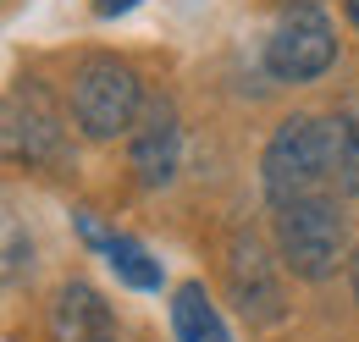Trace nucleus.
<instances>
[{"label": "nucleus", "instance_id": "obj_1", "mask_svg": "<svg viewBox=\"0 0 359 342\" xmlns=\"http://www.w3.org/2000/svg\"><path fill=\"white\" fill-rule=\"evenodd\" d=\"M260 182H266V199L276 210L299 205V199H326L337 182V116L282 122L260 155Z\"/></svg>", "mask_w": 359, "mask_h": 342}, {"label": "nucleus", "instance_id": "obj_2", "mask_svg": "<svg viewBox=\"0 0 359 342\" xmlns=\"http://www.w3.org/2000/svg\"><path fill=\"white\" fill-rule=\"evenodd\" d=\"M72 122L89 132V138H116V132L138 128V111H144V88L138 72L116 55H89L78 72H72Z\"/></svg>", "mask_w": 359, "mask_h": 342}, {"label": "nucleus", "instance_id": "obj_3", "mask_svg": "<svg viewBox=\"0 0 359 342\" xmlns=\"http://www.w3.org/2000/svg\"><path fill=\"white\" fill-rule=\"evenodd\" d=\"M276 254L293 276L320 282L343 259V215L332 199H299L276 210Z\"/></svg>", "mask_w": 359, "mask_h": 342}, {"label": "nucleus", "instance_id": "obj_4", "mask_svg": "<svg viewBox=\"0 0 359 342\" xmlns=\"http://www.w3.org/2000/svg\"><path fill=\"white\" fill-rule=\"evenodd\" d=\"M332 55H337V34H332V22H326L320 6L282 11L276 28H271V39H266V67H271V78H282V83L320 78L332 67Z\"/></svg>", "mask_w": 359, "mask_h": 342}, {"label": "nucleus", "instance_id": "obj_5", "mask_svg": "<svg viewBox=\"0 0 359 342\" xmlns=\"http://www.w3.org/2000/svg\"><path fill=\"white\" fill-rule=\"evenodd\" d=\"M6 155L28 166L61 160V116L50 111L39 83H17L6 94Z\"/></svg>", "mask_w": 359, "mask_h": 342}, {"label": "nucleus", "instance_id": "obj_6", "mask_svg": "<svg viewBox=\"0 0 359 342\" xmlns=\"http://www.w3.org/2000/svg\"><path fill=\"white\" fill-rule=\"evenodd\" d=\"M133 171L144 188H161V182H172V171H177V155H182V128H177V111L166 105V100H149L144 105V116H138L133 128Z\"/></svg>", "mask_w": 359, "mask_h": 342}, {"label": "nucleus", "instance_id": "obj_7", "mask_svg": "<svg viewBox=\"0 0 359 342\" xmlns=\"http://www.w3.org/2000/svg\"><path fill=\"white\" fill-rule=\"evenodd\" d=\"M50 331H55V342H116V320L94 287L67 282L50 309Z\"/></svg>", "mask_w": 359, "mask_h": 342}, {"label": "nucleus", "instance_id": "obj_8", "mask_svg": "<svg viewBox=\"0 0 359 342\" xmlns=\"http://www.w3.org/2000/svg\"><path fill=\"white\" fill-rule=\"evenodd\" d=\"M232 293L243 303V315H255V320H266V326L282 315V287H276L271 259L255 238H238V243H232Z\"/></svg>", "mask_w": 359, "mask_h": 342}, {"label": "nucleus", "instance_id": "obj_9", "mask_svg": "<svg viewBox=\"0 0 359 342\" xmlns=\"http://www.w3.org/2000/svg\"><path fill=\"white\" fill-rule=\"evenodd\" d=\"M78 226H83V238H89L94 249H105L111 271H116L128 287H138V293H155V287H161V259H149V254L133 243V238H122V232H105L94 215H78Z\"/></svg>", "mask_w": 359, "mask_h": 342}, {"label": "nucleus", "instance_id": "obj_10", "mask_svg": "<svg viewBox=\"0 0 359 342\" xmlns=\"http://www.w3.org/2000/svg\"><path fill=\"white\" fill-rule=\"evenodd\" d=\"M172 326H177L182 342H232V331L222 326L216 303H210V293H205L199 282H182L177 287V299H172Z\"/></svg>", "mask_w": 359, "mask_h": 342}, {"label": "nucleus", "instance_id": "obj_11", "mask_svg": "<svg viewBox=\"0 0 359 342\" xmlns=\"http://www.w3.org/2000/svg\"><path fill=\"white\" fill-rule=\"evenodd\" d=\"M332 193H359V128L337 122V182Z\"/></svg>", "mask_w": 359, "mask_h": 342}, {"label": "nucleus", "instance_id": "obj_12", "mask_svg": "<svg viewBox=\"0 0 359 342\" xmlns=\"http://www.w3.org/2000/svg\"><path fill=\"white\" fill-rule=\"evenodd\" d=\"M138 0H94V11H100V17H122V11H133Z\"/></svg>", "mask_w": 359, "mask_h": 342}, {"label": "nucleus", "instance_id": "obj_13", "mask_svg": "<svg viewBox=\"0 0 359 342\" xmlns=\"http://www.w3.org/2000/svg\"><path fill=\"white\" fill-rule=\"evenodd\" d=\"M348 282H354V299H359V249H354V265H348Z\"/></svg>", "mask_w": 359, "mask_h": 342}, {"label": "nucleus", "instance_id": "obj_14", "mask_svg": "<svg viewBox=\"0 0 359 342\" xmlns=\"http://www.w3.org/2000/svg\"><path fill=\"white\" fill-rule=\"evenodd\" d=\"M348 22H354V28H359V0H348Z\"/></svg>", "mask_w": 359, "mask_h": 342}]
</instances>
